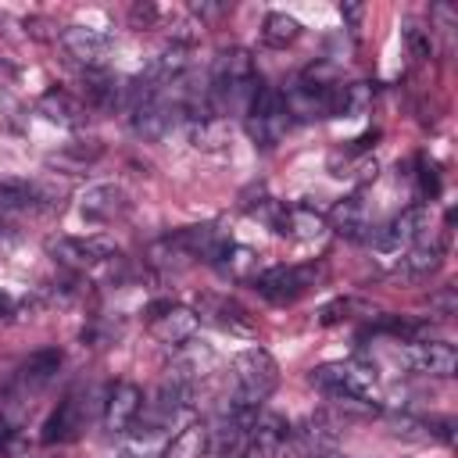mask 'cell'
<instances>
[{
    "label": "cell",
    "instance_id": "30",
    "mask_svg": "<svg viewBox=\"0 0 458 458\" xmlns=\"http://www.w3.org/2000/svg\"><path fill=\"white\" fill-rule=\"evenodd\" d=\"M340 18L351 25V32H358V25H361V18H365V7H361V4H340Z\"/></svg>",
    "mask_w": 458,
    "mask_h": 458
},
{
    "label": "cell",
    "instance_id": "27",
    "mask_svg": "<svg viewBox=\"0 0 458 458\" xmlns=\"http://www.w3.org/2000/svg\"><path fill=\"white\" fill-rule=\"evenodd\" d=\"M404 39H408V47H411V54L415 57H429V36L419 29V25H404Z\"/></svg>",
    "mask_w": 458,
    "mask_h": 458
},
{
    "label": "cell",
    "instance_id": "17",
    "mask_svg": "<svg viewBox=\"0 0 458 458\" xmlns=\"http://www.w3.org/2000/svg\"><path fill=\"white\" fill-rule=\"evenodd\" d=\"M197 318H208V322H215V326H222L229 333H254L250 315L236 301H229V297H204Z\"/></svg>",
    "mask_w": 458,
    "mask_h": 458
},
{
    "label": "cell",
    "instance_id": "13",
    "mask_svg": "<svg viewBox=\"0 0 458 458\" xmlns=\"http://www.w3.org/2000/svg\"><path fill=\"white\" fill-rule=\"evenodd\" d=\"M272 229H276L279 236L315 240V236H322V233H326V218H322L318 211L304 208V204H293V208H279V215H276Z\"/></svg>",
    "mask_w": 458,
    "mask_h": 458
},
{
    "label": "cell",
    "instance_id": "14",
    "mask_svg": "<svg viewBox=\"0 0 458 458\" xmlns=\"http://www.w3.org/2000/svg\"><path fill=\"white\" fill-rule=\"evenodd\" d=\"M47 200H54V193L43 190L39 182L0 175V211H32V208H43Z\"/></svg>",
    "mask_w": 458,
    "mask_h": 458
},
{
    "label": "cell",
    "instance_id": "22",
    "mask_svg": "<svg viewBox=\"0 0 458 458\" xmlns=\"http://www.w3.org/2000/svg\"><path fill=\"white\" fill-rule=\"evenodd\" d=\"M437 268H440V247H437V243H429V240H422V243L408 247V250L401 254V265H397V272H401V276H408V279L429 276V272H437Z\"/></svg>",
    "mask_w": 458,
    "mask_h": 458
},
{
    "label": "cell",
    "instance_id": "35",
    "mask_svg": "<svg viewBox=\"0 0 458 458\" xmlns=\"http://www.w3.org/2000/svg\"><path fill=\"white\" fill-rule=\"evenodd\" d=\"M11 25H14V21H11V18H7L4 11H0V29H11Z\"/></svg>",
    "mask_w": 458,
    "mask_h": 458
},
{
    "label": "cell",
    "instance_id": "6",
    "mask_svg": "<svg viewBox=\"0 0 458 458\" xmlns=\"http://www.w3.org/2000/svg\"><path fill=\"white\" fill-rule=\"evenodd\" d=\"M426 229H429V211L422 204H415V208H404L401 215H394L386 225L372 229L369 243L379 254H404L408 247L426 240Z\"/></svg>",
    "mask_w": 458,
    "mask_h": 458
},
{
    "label": "cell",
    "instance_id": "4",
    "mask_svg": "<svg viewBox=\"0 0 458 458\" xmlns=\"http://www.w3.org/2000/svg\"><path fill=\"white\" fill-rule=\"evenodd\" d=\"M290 111H286V97L265 82H258L250 104H247V132L254 143L261 147H276L283 140V132L290 129Z\"/></svg>",
    "mask_w": 458,
    "mask_h": 458
},
{
    "label": "cell",
    "instance_id": "29",
    "mask_svg": "<svg viewBox=\"0 0 458 458\" xmlns=\"http://www.w3.org/2000/svg\"><path fill=\"white\" fill-rule=\"evenodd\" d=\"M437 190H440V182H437V172L433 168H419V193L422 197H437Z\"/></svg>",
    "mask_w": 458,
    "mask_h": 458
},
{
    "label": "cell",
    "instance_id": "36",
    "mask_svg": "<svg viewBox=\"0 0 458 458\" xmlns=\"http://www.w3.org/2000/svg\"><path fill=\"white\" fill-rule=\"evenodd\" d=\"M326 458H336V454H326Z\"/></svg>",
    "mask_w": 458,
    "mask_h": 458
},
{
    "label": "cell",
    "instance_id": "32",
    "mask_svg": "<svg viewBox=\"0 0 458 458\" xmlns=\"http://www.w3.org/2000/svg\"><path fill=\"white\" fill-rule=\"evenodd\" d=\"M225 7L222 4H193V14L197 18H215V14H222Z\"/></svg>",
    "mask_w": 458,
    "mask_h": 458
},
{
    "label": "cell",
    "instance_id": "3",
    "mask_svg": "<svg viewBox=\"0 0 458 458\" xmlns=\"http://www.w3.org/2000/svg\"><path fill=\"white\" fill-rule=\"evenodd\" d=\"M233 376H236V397L240 404H261L276 386H279V365L265 347H247L233 358Z\"/></svg>",
    "mask_w": 458,
    "mask_h": 458
},
{
    "label": "cell",
    "instance_id": "23",
    "mask_svg": "<svg viewBox=\"0 0 458 458\" xmlns=\"http://www.w3.org/2000/svg\"><path fill=\"white\" fill-rule=\"evenodd\" d=\"M297 36H301V21L290 18V14H283V11H272V14L265 18V25H261V39H265V47H276V50L290 47Z\"/></svg>",
    "mask_w": 458,
    "mask_h": 458
},
{
    "label": "cell",
    "instance_id": "19",
    "mask_svg": "<svg viewBox=\"0 0 458 458\" xmlns=\"http://www.w3.org/2000/svg\"><path fill=\"white\" fill-rule=\"evenodd\" d=\"M225 279H233V283H250L254 276H258V254L250 250V247H240V243H225L222 247V254L211 261Z\"/></svg>",
    "mask_w": 458,
    "mask_h": 458
},
{
    "label": "cell",
    "instance_id": "21",
    "mask_svg": "<svg viewBox=\"0 0 458 458\" xmlns=\"http://www.w3.org/2000/svg\"><path fill=\"white\" fill-rule=\"evenodd\" d=\"M57 369H61V351H57V347H43V351L29 354V361H21L18 379H21L25 386H32V390H36V386L50 383Z\"/></svg>",
    "mask_w": 458,
    "mask_h": 458
},
{
    "label": "cell",
    "instance_id": "7",
    "mask_svg": "<svg viewBox=\"0 0 458 458\" xmlns=\"http://www.w3.org/2000/svg\"><path fill=\"white\" fill-rule=\"evenodd\" d=\"M47 250L75 272H86V268H97V265H107L118 258V247L100 236H61V240H50Z\"/></svg>",
    "mask_w": 458,
    "mask_h": 458
},
{
    "label": "cell",
    "instance_id": "8",
    "mask_svg": "<svg viewBox=\"0 0 458 458\" xmlns=\"http://www.w3.org/2000/svg\"><path fill=\"white\" fill-rule=\"evenodd\" d=\"M147 318H150V336L157 344H168V347H186L193 340V333L200 329V318L197 311L190 308H179V304H150L147 308Z\"/></svg>",
    "mask_w": 458,
    "mask_h": 458
},
{
    "label": "cell",
    "instance_id": "9",
    "mask_svg": "<svg viewBox=\"0 0 458 458\" xmlns=\"http://www.w3.org/2000/svg\"><path fill=\"white\" fill-rule=\"evenodd\" d=\"M61 47L68 50V57H75L86 68H104V57L114 47V36L107 29H93V25H68L61 29Z\"/></svg>",
    "mask_w": 458,
    "mask_h": 458
},
{
    "label": "cell",
    "instance_id": "28",
    "mask_svg": "<svg viewBox=\"0 0 458 458\" xmlns=\"http://www.w3.org/2000/svg\"><path fill=\"white\" fill-rule=\"evenodd\" d=\"M351 308H354V301L340 297V301H333V304H326V308H322V322H326V326H333V322L347 318V311H351Z\"/></svg>",
    "mask_w": 458,
    "mask_h": 458
},
{
    "label": "cell",
    "instance_id": "20",
    "mask_svg": "<svg viewBox=\"0 0 458 458\" xmlns=\"http://www.w3.org/2000/svg\"><path fill=\"white\" fill-rule=\"evenodd\" d=\"M208 444H211L208 426H204V422H190V426H182V429L165 444L161 458H200V454L208 451Z\"/></svg>",
    "mask_w": 458,
    "mask_h": 458
},
{
    "label": "cell",
    "instance_id": "11",
    "mask_svg": "<svg viewBox=\"0 0 458 458\" xmlns=\"http://www.w3.org/2000/svg\"><path fill=\"white\" fill-rule=\"evenodd\" d=\"M140 411H143V390L136 383L122 379V383H114L107 390V401H104V429L107 433H125V429L136 426Z\"/></svg>",
    "mask_w": 458,
    "mask_h": 458
},
{
    "label": "cell",
    "instance_id": "2",
    "mask_svg": "<svg viewBox=\"0 0 458 458\" xmlns=\"http://www.w3.org/2000/svg\"><path fill=\"white\" fill-rule=\"evenodd\" d=\"M308 383L315 390H322L329 401H372L376 397V379H372V369L361 365V361H326V365H315Z\"/></svg>",
    "mask_w": 458,
    "mask_h": 458
},
{
    "label": "cell",
    "instance_id": "34",
    "mask_svg": "<svg viewBox=\"0 0 458 458\" xmlns=\"http://www.w3.org/2000/svg\"><path fill=\"white\" fill-rule=\"evenodd\" d=\"M11 308H14V304H11V297L0 290V318H4V315H11Z\"/></svg>",
    "mask_w": 458,
    "mask_h": 458
},
{
    "label": "cell",
    "instance_id": "15",
    "mask_svg": "<svg viewBox=\"0 0 458 458\" xmlns=\"http://www.w3.org/2000/svg\"><path fill=\"white\" fill-rule=\"evenodd\" d=\"M79 429H82V404H79L75 394H68V397L50 411V419L43 422V444H64V440H72Z\"/></svg>",
    "mask_w": 458,
    "mask_h": 458
},
{
    "label": "cell",
    "instance_id": "26",
    "mask_svg": "<svg viewBox=\"0 0 458 458\" xmlns=\"http://www.w3.org/2000/svg\"><path fill=\"white\" fill-rule=\"evenodd\" d=\"M129 21H132V29H150L157 21V7L154 4H132L129 7Z\"/></svg>",
    "mask_w": 458,
    "mask_h": 458
},
{
    "label": "cell",
    "instance_id": "24",
    "mask_svg": "<svg viewBox=\"0 0 458 458\" xmlns=\"http://www.w3.org/2000/svg\"><path fill=\"white\" fill-rule=\"evenodd\" d=\"M190 143L204 150H218L225 143V118L218 114H197L190 118Z\"/></svg>",
    "mask_w": 458,
    "mask_h": 458
},
{
    "label": "cell",
    "instance_id": "5",
    "mask_svg": "<svg viewBox=\"0 0 458 458\" xmlns=\"http://www.w3.org/2000/svg\"><path fill=\"white\" fill-rule=\"evenodd\" d=\"M322 276H326L322 265H272V268L258 272L250 283H254V290H258L265 301H272V304H293V301H297L301 293H308Z\"/></svg>",
    "mask_w": 458,
    "mask_h": 458
},
{
    "label": "cell",
    "instance_id": "31",
    "mask_svg": "<svg viewBox=\"0 0 458 458\" xmlns=\"http://www.w3.org/2000/svg\"><path fill=\"white\" fill-rule=\"evenodd\" d=\"M429 304H433V308H440V315H454V304H458V301H454V290L447 286V290H444V293H437Z\"/></svg>",
    "mask_w": 458,
    "mask_h": 458
},
{
    "label": "cell",
    "instance_id": "1",
    "mask_svg": "<svg viewBox=\"0 0 458 458\" xmlns=\"http://www.w3.org/2000/svg\"><path fill=\"white\" fill-rule=\"evenodd\" d=\"M258 72H254V61L243 47H233V50H222L215 57V68H211V86H208V107L211 114H229V111H243L247 114V104L258 89Z\"/></svg>",
    "mask_w": 458,
    "mask_h": 458
},
{
    "label": "cell",
    "instance_id": "18",
    "mask_svg": "<svg viewBox=\"0 0 458 458\" xmlns=\"http://www.w3.org/2000/svg\"><path fill=\"white\" fill-rule=\"evenodd\" d=\"M82 89H86L89 104H97V107L125 104V82L118 75H111L107 68H86L82 72Z\"/></svg>",
    "mask_w": 458,
    "mask_h": 458
},
{
    "label": "cell",
    "instance_id": "10",
    "mask_svg": "<svg viewBox=\"0 0 458 458\" xmlns=\"http://www.w3.org/2000/svg\"><path fill=\"white\" fill-rule=\"evenodd\" d=\"M404 361L422 376L447 379L458 369V351L444 340H408L404 344Z\"/></svg>",
    "mask_w": 458,
    "mask_h": 458
},
{
    "label": "cell",
    "instance_id": "33",
    "mask_svg": "<svg viewBox=\"0 0 458 458\" xmlns=\"http://www.w3.org/2000/svg\"><path fill=\"white\" fill-rule=\"evenodd\" d=\"M11 437H14V429H11V422L7 419H0V451L11 444Z\"/></svg>",
    "mask_w": 458,
    "mask_h": 458
},
{
    "label": "cell",
    "instance_id": "16",
    "mask_svg": "<svg viewBox=\"0 0 458 458\" xmlns=\"http://www.w3.org/2000/svg\"><path fill=\"white\" fill-rule=\"evenodd\" d=\"M36 107H39V114H43L47 122H57V125H64V129L86 125V107H82L72 93H64V89H47Z\"/></svg>",
    "mask_w": 458,
    "mask_h": 458
},
{
    "label": "cell",
    "instance_id": "25",
    "mask_svg": "<svg viewBox=\"0 0 458 458\" xmlns=\"http://www.w3.org/2000/svg\"><path fill=\"white\" fill-rule=\"evenodd\" d=\"M329 218H333V229H336V233H344V236H361V229H369V222H365V208H361V200H358V197H351V200L336 204Z\"/></svg>",
    "mask_w": 458,
    "mask_h": 458
},
{
    "label": "cell",
    "instance_id": "12",
    "mask_svg": "<svg viewBox=\"0 0 458 458\" xmlns=\"http://www.w3.org/2000/svg\"><path fill=\"white\" fill-rule=\"evenodd\" d=\"M79 211H82V218H89V222H114V218H122V215L129 211V197H125V190L114 186V182H100V186H89V190L82 193Z\"/></svg>",
    "mask_w": 458,
    "mask_h": 458
}]
</instances>
